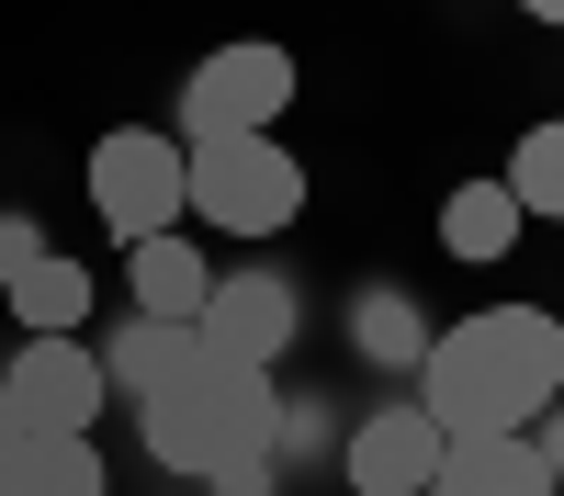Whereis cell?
Here are the masks:
<instances>
[{
    "label": "cell",
    "instance_id": "1",
    "mask_svg": "<svg viewBox=\"0 0 564 496\" xmlns=\"http://www.w3.org/2000/svg\"><path fill=\"white\" fill-rule=\"evenodd\" d=\"M564 395V316L542 305H475L417 350V406L441 440H531Z\"/></svg>",
    "mask_w": 564,
    "mask_h": 496
},
{
    "label": "cell",
    "instance_id": "2",
    "mask_svg": "<svg viewBox=\"0 0 564 496\" xmlns=\"http://www.w3.org/2000/svg\"><path fill=\"white\" fill-rule=\"evenodd\" d=\"M135 429L170 474L193 485H226L238 463H271V373H238V361H193V373H170L148 406H135Z\"/></svg>",
    "mask_w": 564,
    "mask_h": 496
},
{
    "label": "cell",
    "instance_id": "3",
    "mask_svg": "<svg viewBox=\"0 0 564 496\" xmlns=\"http://www.w3.org/2000/svg\"><path fill=\"white\" fill-rule=\"evenodd\" d=\"M90 214H102L113 249L170 238V225L193 214V147L159 135V124H113L102 147H90Z\"/></svg>",
    "mask_w": 564,
    "mask_h": 496
},
{
    "label": "cell",
    "instance_id": "4",
    "mask_svg": "<svg viewBox=\"0 0 564 496\" xmlns=\"http://www.w3.org/2000/svg\"><path fill=\"white\" fill-rule=\"evenodd\" d=\"M193 214L226 238H282L305 214V158L282 135H204L193 147Z\"/></svg>",
    "mask_w": 564,
    "mask_h": 496
},
{
    "label": "cell",
    "instance_id": "5",
    "mask_svg": "<svg viewBox=\"0 0 564 496\" xmlns=\"http://www.w3.org/2000/svg\"><path fill=\"white\" fill-rule=\"evenodd\" d=\"M282 113H294V57L282 45H215L181 79V147H204V135H271Z\"/></svg>",
    "mask_w": 564,
    "mask_h": 496
},
{
    "label": "cell",
    "instance_id": "6",
    "mask_svg": "<svg viewBox=\"0 0 564 496\" xmlns=\"http://www.w3.org/2000/svg\"><path fill=\"white\" fill-rule=\"evenodd\" d=\"M0 384H12V418L45 429V440H90V429H102V406H113L102 350H90V339H23V361H12Z\"/></svg>",
    "mask_w": 564,
    "mask_h": 496
},
{
    "label": "cell",
    "instance_id": "7",
    "mask_svg": "<svg viewBox=\"0 0 564 496\" xmlns=\"http://www.w3.org/2000/svg\"><path fill=\"white\" fill-rule=\"evenodd\" d=\"M193 339L215 361H238V373H271V361L294 350V283H282V271H215Z\"/></svg>",
    "mask_w": 564,
    "mask_h": 496
},
{
    "label": "cell",
    "instance_id": "8",
    "mask_svg": "<svg viewBox=\"0 0 564 496\" xmlns=\"http://www.w3.org/2000/svg\"><path fill=\"white\" fill-rule=\"evenodd\" d=\"M441 429H430V406H384V418H361L350 429V451H339V474H350V496H430L441 485Z\"/></svg>",
    "mask_w": 564,
    "mask_h": 496
},
{
    "label": "cell",
    "instance_id": "9",
    "mask_svg": "<svg viewBox=\"0 0 564 496\" xmlns=\"http://www.w3.org/2000/svg\"><path fill=\"white\" fill-rule=\"evenodd\" d=\"M553 485H564V474H553L542 440H452L430 496H553Z\"/></svg>",
    "mask_w": 564,
    "mask_h": 496
},
{
    "label": "cell",
    "instance_id": "10",
    "mask_svg": "<svg viewBox=\"0 0 564 496\" xmlns=\"http://www.w3.org/2000/svg\"><path fill=\"white\" fill-rule=\"evenodd\" d=\"M124 283H135V316H170V328H193V316H204V294H215V271H204V249L170 225V238L124 249Z\"/></svg>",
    "mask_w": 564,
    "mask_h": 496
},
{
    "label": "cell",
    "instance_id": "11",
    "mask_svg": "<svg viewBox=\"0 0 564 496\" xmlns=\"http://www.w3.org/2000/svg\"><path fill=\"white\" fill-rule=\"evenodd\" d=\"M0 496H113L102 485V440H45V429H23L12 451H0Z\"/></svg>",
    "mask_w": 564,
    "mask_h": 496
},
{
    "label": "cell",
    "instance_id": "12",
    "mask_svg": "<svg viewBox=\"0 0 564 496\" xmlns=\"http://www.w3.org/2000/svg\"><path fill=\"white\" fill-rule=\"evenodd\" d=\"M520 225H531V214H520V192H508V180H452V203H441V249L486 271V260L520 249Z\"/></svg>",
    "mask_w": 564,
    "mask_h": 496
},
{
    "label": "cell",
    "instance_id": "13",
    "mask_svg": "<svg viewBox=\"0 0 564 496\" xmlns=\"http://www.w3.org/2000/svg\"><path fill=\"white\" fill-rule=\"evenodd\" d=\"M193 361H204V339H193V328H170V316H135V328H113V350H102V384L148 406L170 373H193Z\"/></svg>",
    "mask_w": 564,
    "mask_h": 496
},
{
    "label": "cell",
    "instance_id": "14",
    "mask_svg": "<svg viewBox=\"0 0 564 496\" xmlns=\"http://www.w3.org/2000/svg\"><path fill=\"white\" fill-rule=\"evenodd\" d=\"M0 305L23 316V339H79V328H90V271L45 249V260H34V271H23V283L0 294Z\"/></svg>",
    "mask_w": 564,
    "mask_h": 496
},
{
    "label": "cell",
    "instance_id": "15",
    "mask_svg": "<svg viewBox=\"0 0 564 496\" xmlns=\"http://www.w3.org/2000/svg\"><path fill=\"white\" fill-rule=\"evenodd\" d=\"M508 192H520V214H542V225H564V113L553 124H531L520 147H508Z\"/></svg>",
    "mask_w": 564,
    "mask_h": 496
},
{
    "label": "cell",
    "instance_id": "16",
    "mask_svg": "<svg viewBox=\"0 0 564 496\" xmlns=\"http://www.w3.org/2000/svg\"><path fill=\"white\" fill-rule=\"evenodd\" d=\"M45 260V238H34V214H0V294L23 283V271Z\"/></svg>",
    "mask_w": 564,
    "mask_h": 496
},
{
    "label": "cell",
    "instance_id": "17",
    "mask_svg": "<svg viewBox=\"0 0 564 496\" xmlns=\"http://www.w3.org/2000/svg\"><path fill=\"white\" fill-rule=\"evenodd\" d=\"M372 350H430V339L406 328V305H395V294H372Z\"/></svg>",
    "mask_w": 564,
    "mask_h": 496
},
{
    "label": "cell",
    "instance_id": "18",
    "mask_svg": "<svg viewBox=\"0 0 564 496\" xmlns=\"http://www.w3.org/2000/svg\"><path fill=\"white\" fill-rule=\"evenodd\" d=\"M23 440V418H12V384H0V451H12Z\"/></svg>",
    "mask_w": 564,
    "mask_h": 496
},
{
    "label": "cell",
    "instance_id": "19",
    "mask_svg": "<svg viewBox=\"0 0 564 496\" xmlns=\"http://www.w3.org/2000/svg\"><path fill=\"white\" fill-rule=\"evenodd\" d=\"M520 12H531V23H564V0H520Z\"/></svg>",
    "mask_w": 564,
    "mask_h": 496
}]
</instances>
